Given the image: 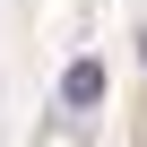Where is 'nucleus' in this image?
Masks as SVG:
<instances>
[{
  "label": "nucleus",
  "instance_id": "nucleus-1",
  "mask_svg": "<svg viewBox=\"0 0 147 147\" xmlns=\"http://www.w3.org/2000/svg\"><path fill=\"white\" fill-rule=\"evenodd\" d=\"M61 104H78V113L104 104V61H69V69H61Z\"/></svg>",
  "mask_w": 147,
  "mask_h": 147
},
{
  "label": "nucleus",
  "instance_id": "nucleus-2",
  "mask_svg": "<svg viewBox=\"0 0 147 147\" xmlns=\"http://www.w3.org/2000/svg\"><path fill=\"white\" fill-rule=\"evenodd\" d=\"M138 43H147V35H138Z\"/></svg>",
  "mask_w": 147,
  "mask_h": 147
}]
</instances>
